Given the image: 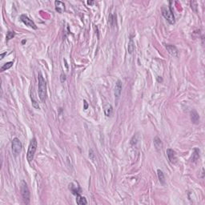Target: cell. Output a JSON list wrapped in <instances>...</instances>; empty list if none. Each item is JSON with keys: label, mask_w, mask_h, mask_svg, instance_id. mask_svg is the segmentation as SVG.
Instances as JSON below:
<instances>
[{"label": "cell", "mask_w": 205, "mask_h": 205, "mask_svg": "<svg viewBox=\"0 0 205 205\" xmlns=\"http://www.w3.org/2000/svg\"><path fill=\"white\" fill-rule=\"evenodd\" d=\"M38 83L39 99L42 102H45L47 97V82L40 72L38 74Z\"/></svg>", "instance_id": "1"}, {"label": "cell", "mask_w": 205, "mask_h": 205, "mask_svg": "<svg viewBox=\"0 0 205 205\" xmlns=\"http://www.w3.org/2000/svg\"><path fill=\"white\" fill-rule=\"evenodd\" d=\"M37 150V140L35 138L31 139L29 147H28V150H27V161L29 163L34 159V156L35 154V152Z\"/></svg>", "instance_id": "2"}, {"label": "cell", "mask_w": 205, "mask_h": 205, "mask_svg": "<svg viewBox=\"0 0 205 205\" xmlns=\"http://www.w3.org/2000/svg\"><path fill=\"white\" fill-rule=\"evenodd\" d=\"M161 11H162V15H163V16L167 19V21L170 24H175L176 20H175V17H174V15H173V12H172V10H171V7L169 8L165 7V6L162 7Z\"/></svg>", "instance_id": "3"}, {"label": "cell", "mask_w": 205, "mask_h": 205, "mask_svg": "<svg viewBox=\"0 0 205 205\" xmlns=\"http://www.w3.org/2000/svg\"><path fill=\"white\" fill-rule=\"evenodd\" d=\"M21 194L24 203L28 204L30 203V190L25 181H22L21 183Z\"/></svg>", "instance_id": "4"}, {"label": "cell", "mask_w": 205, "mask_h": 205, "mask_svg": "<svg viewBox=\"0 0 205 205\" xmlns=\"http://www.w3.org/2000/svg\"><path fill=\"white\" fill-rule=\"evenodd\" d=\"M23 148V145L22 143L19 140V139L18 138H15L12 141V144H11V150H12V153L15 156H18L21 151H22Z\"/></svg>", "instance_id": "5"}, {"label": "cell", "mask_w": 205, "mask_h": 205, "mask_svg": "<svg viewBox=\"0 0 205 205\" xmlns=\"http://www.w3.org/2000/svg\"><path fill=\"white\" fill-rule=\"evenodd\" d=\"M20 19L26 26H27V27H30L32 29H35V30L38 29L36 24L28 16H27L26 15H21L20 16Z\"/></svg>", "instance_id": "6"}, {"label": "cell", "mask_w": 205, "mask_h": 205, "mask_svg": "<svg viewBox=\"0 0 205 205\" xmlns=\"http://www.w3.org/2000/svg\"><path fill=\"white\" fill-rule=\"evenodd\" d=\"M167 156L168 158V160L171 164H175L177 162V157H176V152L174 150H172L171 148L167 149Z\"/></svg>", "instance_id": "7"}, {"label": "cell", "mask_w": 205, "mask_h": 205, "mask_svg": "<svg viewBox=\"0 0 205 205\" xmlns=\"http://www.w3.org/2000/svg\"><path fill=\"white\" fill-rule=\"evenodd\" d=\"M122 82L121 80H117L116 83H115V91H114V95H115V97L116 99L120 98V96L121 95V92H122Z\"/></svg>", "instance_id": "8"}, {"label": "cell", "mask_w": 205, "mask_h": 205, "mask_svg": "<svg viewBox=\"0 0 205 205\" xmlns=\"http://www.w3.org/2000/svg\"><path fill=\"white\" fill-rule=\"evenodd\" d=\"M165 47H166L167 52L170 54L171 55H172L173 57H178V55H179V52H178L177 48H176L175 46L171 45V44H167V45L165 46Z\"/></svg>", "instance_id": "9"}, {"label": "cell", "mask_w": 205, "mask_h": 205, "mask_svg": "<svg viewBox=\"0 0 205 205\" xmlns=\"http://www.w3.org/2000/svg\"><path fill=\"white\" fill-rule=\"evenodd\" d=\"M190 116H191V120L193 123L198 124L200 123V115L196 111H195V110L191 111Z\"/></svg>", "instance_id": "10"}, {"label": "cell", "mask_w": 205, "mask_h": 205, "mask_svg": "<svg viewBox=\"0 0 205 205\" xmlns=\"http://www.w3.org/2000/svg\"><path fill=\"white\" fill-rule=\"evenodd\" d=\"M55 5L56 11H58L59 13H63L64 10H65V4H64L63 2H61V1H55Z\"/></svg>", "instance_id": "11"}, {"label": "cell", "mask_w": 205, "mask_h": 205, "mask_svg": "<svg viewBox=\"0 0 205 205\" xmlns=\"http://www.w3.org/2000/svg\"><path fill=\"white\" fill-rule=\"evenodd\" d=\"M153 143H154V146L157 151H160L162 149V147H163V144H162L161 139L159 137H156L154 139Z\"/></svg>", "instance_id": "12"}, {"label": "cell", "mask_w": 205, "mask_h": 205, "mask_svg": "<svg viewBox=\"0 0 205 205\" xmlns=\"http://www.w3.org/2000/svg\"><path fill=\"white\" fill-rule=\"evenodd\" d=\"M112 111H113V107L111 104H107L106 105V107H104V113H105V115L109 117L111 116V115L112 114Z\"/></svg>", "instance_id": "13"}, {"label": "cell", "mask_w": 205, "mask_h": 205, "mask_svg": "<svg viewBox=\"0 0 205 205\" xmlns=\"http://www.w3.org/2000/svg\"><path fill=\"white\" fill-rule=\"evenodd\" d=\"M76 203L79 205H83V204H88V201L87 200H86L85 197L80 196V194L79 195H77L76 196Z\"/></svg>", "instance_id": "14"}, {"label": "cell", "mask_w": 205, "mask_h": 205, "mask_svg": "<svg viewBox=\"0 0 205 205\" xmlns=\"http://www.w3.org/2000/svg\"><path fill=\"white\" fill-rule=\"evenodd\" d=\"M135 50V42L133 41V39H130V41L128 42V46H127V51L129 54H132Z\"/></svg>", "instance_id": "15"}, {"label": "cell", "mask_w": 205, "mask_h": 205, "mask_svg": "<svg viewBox=\"0 0 205 205\" xmlns=\"http://www.w3.org/2000/svg\"><path fill=\"white\" fill-rule=\"evenodd\" d=\"M69 188H70V190H71L72 193L74 194V195H75V196L79 195V194H80V188H79V187L74 186L73 183H71V184L69 185Z\"/></svg>", "instance_id": "16"}, {"label": "cell", "mask_w": 205, "mask_h": 205, "mask_svg": "<svg viewBox=\"0 0 205 205\" xmlns=\"http://www.w3.org/2000/svg\"><path fill=\"white\" fill-rule=\"evenodd\" d=\"M157 174H158V178H159V180L161 184H164L165 183V177H164V172L162 171L161 170H158L157 171Z\"/></svg>", "instance_id": "17"}, {"label": "cell", "mask_w": 205, "mask_h": 205, "mask_svg": "<svg viewBox=\"0 0 205 205\" xmlns=\"http://www.w3.org/2000/svg\"><path fill=\"white\" fill-rule=\"evenodd\" d=\"M199 158H200V150L198 148H195V149H194V153L192 154L191 161L192 162H196Z\"/></svg>", "instance_id": "18"}, {"label": "cell", "mask_w": 205, "mask_h": 205, "mask_svg": "<svg viewBox=\"0 0 205 205\" xmlns=\"http://www.w3.org/2000/svg\"><path fill=\"white\" fill-rule=\"evenodd\" d=\"M13 64H14V62H7L6 63H4L3 65L1 67V71H7L8 69H10V67H11L13 66Z\"/></svg>", "instance_id": "19"}, {"label": "cell", "mask_w": 205, "mask_h": 205, "mask_svg": "<svg viewBox=\"0 0 205 205\" xmlns=\"http://www.w3.org/2000/svg\"><path fill=\"white\" fill-rule=\"evenodd\" d=\"M30 99H31V102H32V106L33 107H35V109H39V104L37 101V100L35 98V95H30Z\"/></svg>", "instance_id": "20"}, {"label": "cell", "mask_w": 205, "mask_h": 205, "mask_svg": "<svg viewBox=\"0 0 205 205\" xmlns=\"http://www.w3.org/2000/svg\"><path fill=\"white\" fill-rule=\"evenodd\" d=\"M15 35V31H8L7 33V36H6V42H7L8 41H10V39H12Z\"/></svg>", "instance_id": "21"}, {"label": "cell", "mask_w": 205, "mask_h": 205, "mask_svg": "<svg viewBox=\"0 0 205 205\" xmlns=\"http://www.w3.org/2000/svg\"><path fill=\"white\" fill-rule=\"evenodd\" d=\"M190 3H191V9L196 13V12H197V9H196V8H197V3L195 2V1H191Z\"/></svg>", "instance_id": "22"}, {"label": "cell", "mask_w": 205, "mask_h": 205, "mask_svg": "<svg viewBox=\"0 0 205 205\" xmlns=\"http://www.w3.org/2000/svg\"><path fill=\"white\" fill-rule=\"evenodd\" d=\"M89 157H90V159H91L92 161H95V155L94 152H93L91 149L89 151Z\"/></svg>", "instance_id": "23"}, {"label": "cell", "mask_w": 205, "mask_h": 205, "mask_svg": "<svg viewBox=\"0 0 205 205\" xmlns=\"http://www.w3.org/2000/svg\"><path fill=\"white\" fill-rule=\"evenodd\" d=\"M114 22H115V15H111L110 17H109V23L113 26L114 25Z\"/></svg>", "instance_id": "24"}, {"label": "cell", "mask_w": 205, "mask_h": 205, "mask_svg": "<svg viewBox=\"0 0 205 205\" xmlns=\"http://www.w3.org/2000/svg\"><path fill=\"white\" fill-rule=\"evenodd\" d=\"M60 79H61V82L63 83L64 81H66V75L64 74L63 73L61 74V76H60Z\"/></svg>", "instance_id": "25"}, {"label": "cell", "mask_w": 205, "mask_h": 205, "mask_svg": "<svg viewBox=\"0 0 205 205\" xmlns=\"http://www.w3.org/2000/svg\"><path fill=\"white\" fill-rule=\"evenodd\" d=\"M83 102H84V107H83V109H84V110H87L88 107V103H87V101H86V100H84Z\"/></svg>", "instance_id": "26"}, {"label": "cell", "mask_w": 205, "mask_h": 205, "mask_svg": "<svg viewBox=\"0 0 205 205\" xmlns=\"http://www.w3.org/2000/svg\"><path fill=\"white\" fill-rule=\"evenodd\" d=\"M7 55V52H4V53H3V54H1V55H0V59H3V57Z\"/></svg>", "instance_id": "27"}, {"label": "cell", "mask_w": 205, "mask_h": 205, "mask_svg": "<svg viewBox=\"0 0 205 205\" xmlns=\"http://www.w3.org/2000/svg\"><path fill=\"white\" fill-rule=\"evenodd\" d=\"M88 5H91V4H93V2H90V1H88Z\"/></svg>", "instance_id": "28"}, {"label": "cell", "mask_w": 205, "mask_h": 205, "mask_svg": "<svg viewBox=\"0 0 205 205\" xmlns=\"http://www.w3.org/2000/svg\"><path fill=\"white\" fill-rule=\"evenodd\" d=\"M22 42H23V44H25V42H26V40H23Z\"/></svg>", "instance_id": "29"}]
</instances>
